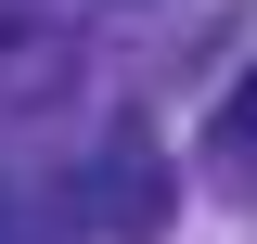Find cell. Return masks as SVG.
Segmentation results:
<instances>
[{
	"label": "cell",
	"instance_id": "obj_1",
	"mask_svg": "<svg viewBox=\"0 0 257 244\" xmlns=\"http://www.w3.org/2000/svg\"><path fill=\"white\" fill-rule=\"evenodd\" d=\"M219 154H244V167H257V64L231 77V103H219Z\"/></svg>",
	"mask_w": 257,
	"mask_h": 244
}]
</instances>
